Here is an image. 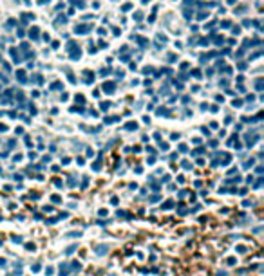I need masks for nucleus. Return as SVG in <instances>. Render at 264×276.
<instances>
[{
	"label": "nucleus",
	"instance_id": "1",
	"mask_svg": "<svg viewBox=\"0 0 264 276\" xmlns=\"http://www.w3.org/2000/svg\"><path fill=\"white\" fill-rule=\"evenodd\" d=\"M69 274V263H62L60 265V276H67Z\"/></svg>",
	"mask_w": 264,
	"mask_h": 276
},
{
	"label": "nucleus",
	"instance_id": "2",
	"mask_svg": "<svg viewBox=\"0 0 264 276\" xmlns=\"http://www.w3.org/2000/svg\"><path fill=\"white\" fill-rule=\"evenodd\" d=\"M71 271H76V273L82 271V263H80V262H72L71 263Z\"/></svg>",
	"mask_w": 264,
	"mask_h": 276
},
{
	"label": "nucleus",
	"instance_id": "3",
	"mask_svg": "<svg viewBox=\"0 0 264 276\" xmlns=\"http://www.w3.org/2000/svg\"><path fill=\"white\" fill-rule=\"evenodd\" d=\"M107 249H109L107 245H98V247H96V253L101 256V255H105V253H107Z\"/></svg>",
	"mask_w": 264,
	"mask_h": 276
},
{
	"label": "nucleus",
	"instance_id": "4",
	"mask_svg": "<svg viewBox=\"0 0 264 276\" xmlns=\"http://www.w3.org/2000/svg\"><path fill=\"white\" fill-rule=\"evenodd\" d=\"M67 237H69V238H80V237H82V231H76V233H67Z\"/></svg>",
	"mask_w": 264,
	"mask_h": 276
},
{
	"label": "nucleus",
	"instance_id": "5",
	"mask_svg": "<svg viewBox=\"0 0 264 276\" xmlns=\"http://www.w3.org/2000/svg\"><path fill=\"white\" fill-rule=\"evenodd\" d=\"M74 249H76V245H71V247H67L65 255H72V253H74Z\"/></svg>",
	"mask_w": 264,
	"mask_h": 276
},
{
	"label": "nucleus",
	"instance_id": "6",
	"mask_svg": "<svg viewBox=\"0 0 264 276\" xmlns=\"http://www.w3.org/2000/svg\"><path fill=\"white\" fill-rule=\"evenodd\" d=\"M5 265H7V262H5V260H4V258H0V267H2V269H4Z\"/></svg>",
	"mask_w": 264,
	"mask_h": 276
},
{
	"label": "nucleus",
	"instance_id": "7",
	"mask_svg": "<svg viewBox=\"0 0 264 276\" xmlns=\"http://www.w3.org/2000/svg\"><path fill=\"white\" fill-rule=\"evenodd\" d=\"M170 206H172V200H168V202H165V208H163V209H168Z\"/></svg>",
	"mask_w": 264,
	"mask_h": 276
}]
</instances>
